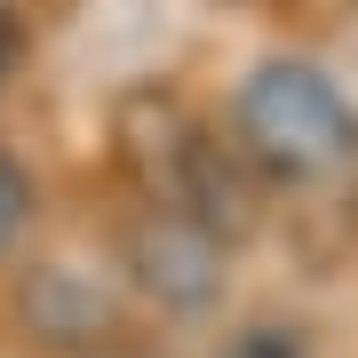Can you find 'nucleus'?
<instances>
[{
  "label": "nucleus",
  "mask_w": 358,
  "mask_h": 358,
  "mask_svg": "<svg viewBox=\"0 0 358 358\" xmlns=\"http://www.w3.org/2000/svg\"><path fill=\"white\" fill-rule=\"evenodd\" d=\"M239 143L279 176H334L358 159V103L303 56H271L239 80Z\"/></svg>",
  "instance_id": "1"
},
{
  "label": "nucleus",
  "mask_w": 358,
  "mask_h": 358,
  "mask_svg": "<svg viewBox=\"0 0 358 358\" xmlns=\"http://www.w3.org/2000/svg\"><path fill=\"white\" fill-rule=\"evenodd\" d=\"M136 271H143V287H159L167 303H183V310H199L207 294H215L223 279V239L215 231H199V223H183V215H143L136 223Z\"/></svg>",
  "instance_id": "2"
},
{
  "label": "nucleus",
  "mask_w": 358,
  "mask_h": 358,
  "mask_svg": "<svg viewBox=\"0 0 358 358\" xmlns=\"http://www.w3.org/2000/svg\"><path fill=\"white\" fill-rule=\"evenodd\" d=\"M215 358H310V343H303V327H271L263 319V327H239Z\"/></svg>",
  "instance_id": "3"
},
{
  "label": "nucleus",
  "mask_w": 358,
  "mask_h": 358,
  "mask_svg": "<svg viewBox=\"0 0 358 358\" xmlns=\"http://www.w3.org/2000/svg\"><path fill=\"white\" fill-rule=\"evenodd\" d=\"M24 223H32V176H24L8 152H0V255L24 239Z\"/></svg>",
  "instance_id": "4"
},
{
  "label": "nucleus",
  "mask_w": 358,
  "mask_h": 358,
  "mask_svg": "<svg viewBox=\"0 0 358 358\" xmlns=\"http://www.w3.org/2000/svg\"><path fill=\"white\" fill-rule=\"evenodd\" d=\"M16 64V16H8V0H0V72Z\"/></svg>",
  "instance_id": "5"
}]
</instances>
